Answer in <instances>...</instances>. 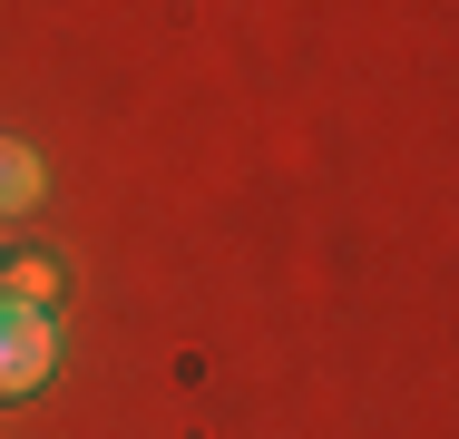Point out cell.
<instances>
[{"label": "cell", "mask_w": 459, "mask_h": 439, "mask_svg": "<svg viewBox=\"0 0 459 439\" xmlns=\"http://www.w3.org/2000/svg\"><path fill=\"white\" fill-rule=\"evenodd\" d=\"M0 303H39V313H49V303H59V263H49V254L0 263Z\"/></svg>", "instance_id": "cell-3"}, {"label": "cell", "mask_w": 459, "mask_h": 439, "mask_svg": "<svg viewBox=\"0 0 459 439\" xmlns=\"http://www.w3.org/2000/svg\"><path fill=\"white\" fill-rule=\"evenodd\" d=\"M39 185H49L39 157H30L20 137H0V225H10V215H30V205H39Z\"/></svg>", "instance_id": "cell-2"}, {"label": "cell", "mask_w": 459, "mask_h": 439, "mask_svg": "<svg viewBox=\"0 0 459 439\" xmlns=\"http://www.w3.org/2000/svg\"><path fill=\"white\" fill-rule=\"evenodd\" d=\"M59 371V323L39 303H0V400H30Z\"/></svg>", "instance_id": "cell-1"}]
</instances>
